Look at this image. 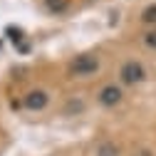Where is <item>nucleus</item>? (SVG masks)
I'll return each mask as SVG.
<instances>
[{
    "label": "nucleus",
    "instance_id": "nucleus-7",
    "mask_svg": "<svg viewBox=\"0 0 156 156\" xmlns=\"http://www.w3.org/2000/svg\"><path fill=\"white\" fill-rule=\"evenodd\" d=\"M141 45L151 52H156V27H149L141 32Z\"/></svg>",
    "mask_w": 156,
    "mask_h": 156
},
{
    "label": "nucleus",
    "instance_id": "nucleus-9",
    "mask_svg": "<svg viewBox=\"0 0 156 156\" xmlns=\"http://www.w3.org/2000/svg\"><path fill=\"white\" fill-rule=\"evenodd\" d=\"M134 156H156V154H154L149 146H141V149H136V151H134Z\"/></svg>",
    "mask_w": 156,
    "mask_h": 156
},
{
    "label": "nucleus",
    "instance_id": "nucleus-3",
    "mask_svg": "<svg viewBox=\"0 0 156 156\" xmlns=\"http://www.w3.org/2000/svg\"><path fill=\"white\" fill-rule=\"evenodd\" d=\"M124 99H126V89L116 80L99 84V89L94 92V104L99 109H116V107L124 104Z\"/></svg>",
    "mask_w": 156,
    "mask_h": 156
},
{
    "label": "nucleus",
    "instance_id": "nucleus-6",
    "mask_svg": "<svg viewBox=\"0 0 156 156\" xmlns=\"http://www.w3.org/2000/svg\"><path fill=\"white\" fill-rule=\"evenodd\" d=\"M139 23L144 25V30L156 27V3H149V5L139 12Z\"/></svg>",
    "mask_w": 156,
    "mask_h": 156
},
{
    "label": "nucleus",
    "instance_id": "nucleus-8",
    "mask_svg": "<svg viewBox=\"0 0 156 156\" xmlns=\"http://www.w3.org/2000/svg\"><path fill=\"white\" fill-rule=\"evenodd\" d=\"M45 8L50 12H65L67 10V0H45Z\"/></svg>",
    "mask_w": 156,
    "mask_h": 156
},
{
    "label": "nucleus",
    "instance_id": "nucleus-4",
    "mask_svg": "<svg viewBox=\"0 0 156 156\" xmlns=\"http://www.w3.org/2000/svg\"><path fill=\"white\" fill-rule=\"evenodd\" d=\"M50 102H52V97H50V92L45 87H32V89H27L23 94V109H27L32 114L45 112L50 107Z\"/></svg>",
    "mask_w": 156,
    "mask_h": 156
},
{
    "label": "nucleus",
    "instance_id": "nucleus-1",
    "mask_svg": "<svg viewBox=\"0 0 156 156\" xmlns=\"http://www.w3.org/2000/svg\"><path fill=\"white\" fill-rule=\"evenodd\" d=\"M99 69H102V55L94 52V50L77 52L67 65V72L74 80H89V77L99 74Z\"/></svg>",
    "mask_w": 156,
    "mask_h": 156
},
{
    "label": "nucleus",
    "instance_id": "nucleus-5",
    "mask_svg": "<svg viewBox=\"0 0 156 156\" xmlns=\"http://www.w3.org/2000/svg\"><path fill=\"white\" fill-rule=\"evenodd\" d=\"M92 156H124L122 144H116L114 139H99L92 149Z\"/></svg>",
    "mask_w": 156,
    "mask_h": 156
},
{
    "label": "nucleus",
    "instance_id": "nucleus-2",
    "mask_svg": "<svg viewBox=\"0 0 156 156\" xmlns=\"http://www.w3.org/2000/svg\"><path fill=\"white\" fill-rule=\"evenodd\" d=\"M149 80V69L141 60H136V57H129L119 65L116 69V82H119L124 89H131V87H141L144 82Z\"/></svg>",
    "mask_w": 156,
    "mask_h": 156
}]
</instances>
